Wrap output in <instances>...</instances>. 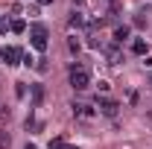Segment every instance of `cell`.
<instances>
[{
	"mask_svg": "<svg viewBox=\"0 0 152 149\" xmlns=\"http://www.w3.org/2000/svg\"><path fill=\"white\" fill-rule=\"evenodd\" d=\"M70 85H73L76 91L91 88V73H88V67H82L79 61H73V64H70Z\"/></svg>",
	"mask_w": 152,
	"mask_h": 149,
	"instance_id": "cell-1",
	"label": "cell"
},
{
	"mask_svg": "<svg viewBox=\"0 0 152 149\" xmlns=\"http://www.w3.org/2000/svg\"><path fill=\"white\" fill-rule=\"evenodd\" d=\"M29 38H32V47H35L38 53L47 50V26L44 23H32L29 26Z\"/></svg>",
	"mask_w": 152,
	"mask_h": 149,
	"instance_id": "cell-2",
	"label": "cell"
},
{
	"mask_svg": "<svg viewBox=\"0 0 152 149\" xmlns=\"http://www.w3.org/2000/svg\"><path fill=\"white\" fill-rule=\"evenodd\" d=\"M0 58H3L6 64H20L23 50H20V47H3V50H0Z\"/></svg>",
	"mask_w": 152,
	"mask_h": 149,
	"instance_id": "cell-3",
	"label": "cell"
},
{
	"mask_svg": "<svg viewBox=\"0 0 152 149\" xmlns=\"http://www.w3.org/2000/svg\"><path fill=\"white\" fill-rule=\"evenodd\" d=\"M70 108H73V114L79 117V120H94V117H96V111L88 105V102H73Z\"/></svg>",
	"mask_w": 152,
	"mask_h": 149,
	"instance_id": "cell-4",
	"label": "cell"
},
{
	"mask_svg": "<svg viewBox=\"0 0 152 149\" xmlns=\"http://www.w3.org/2000/svg\"><path fill=\"white\" fill-rule=\"evenodd\" d=\"M96 105H99V111L105 114V117H114V114H117V108H120V105H117L114 99H108V96H102V99H96Z\"/></svg>",
	"mask_w": 152,
	"mask_h": 149,
	"instance_id": "cell-5",
	"label": "cell"
},
{
	"mask_svg": "<svg viewBox=\"0 0 152 149\" xmlns=\"http://www.w3.org/2000/svg\"><path fill=\"white\" fill-rule=\"evenodd\" d=\"M132 53L134 56H146V53H149V41H146V38H134L132 41Z\"/></svg>",
	"mask_w": 152,
	"mask_h": 149,
	"instance_id": "cell-6",
	"label": "cell"
},
{
	"mask_svg": "<svg viewBox=\"0 0 152 149\" xmlns=\"http://www.w3.org/2000/svg\"><path fill=\"white\" fill-rule=\"evenodd\" d=\"M44 102V85H32V105H41Z\"/></svg>",
	"mask_w": 152,
	"mask_h": 149,
	"instance_id": "cell-7",
	"label": "cell"
},
{
	"mask_svg": "<svg viewBox=\"0 0 152 149\" xmlns=\"http://www.w3.org/2000/svg\"><path fill=\"white\" fill-rule=\"evenodd\" d=\"M129 35H132V29H129V26H117V29H114V41H117V44H123Z\"/></svg>",
	"mask_w": 152,
	"mask_h": 149,
	"instance_id": "cell-8",
	"label": "cell"
},
{
	"mask_svg": "<svg viewBox=\"0 0 152 149\" xmlns=\"http://www.w3.org/2000/svg\"><path fill=\"white\" fill-rule=\"evenodd\" d=\"M82 23H85V15H82V12H70V26H82Z\"/></svg>",
	"mask_w": 152,
	"mask_h": 149,
	"instance_id": "cell-9",
	"label": "cell"
},
{
	"mask_svg": "<svg viewBox=\"0 0 152 149\" xmlns=\"http://www.w3.org/2000/svg\"><path fill=\"white\" fill-rule=\"evenodd\" d=\"M105 53H108V61H111V64H120V50H117V47H108V50H105Z\"/></svg>",
	"mask_w": 152,
	"mask_h": 149,
	"instance_id": "cell-10",
	"label": "cell"
},
{
	"mask_svg": "<svg viewBox=\"0 0 152 149\" xmlns=\"http://www.w3.org/2000/svg\"><path fill=\"white\" fill-rule=\"evenodd\" d=\"M50 149H76V146H70V143H64L61 137H53V140H50Z\"/></svg>",
	"mask_w": 152,
	"mask_h": 149,
	"instance_id": "cell-11",
	"label": "cell"
},
{
	"mask_svg": "<svg viewBox=\"0 0 152 149\" xmlns=\"http://www.w3.org/2000/svg\"><path fill=\"white\" fill-rule=\"evenodd\" d=\"M9 29H12V32H23V29H26V23H23V20H12V23H9Z\"/></svg>",
	"mask_w": 152,
	"mask_h": 149,
	"instance_id": "cell-12",
	"label": "cell"
},
{
	"mask_svg": "<svg viewBox=\"0 0 152 149\" xmlns=\"http://www.w3.org/2000/svg\"><path fill=\"white\" fill-rule=\"evenodd\" d=\"M79 47H82V44H79V41H76L73 35L67 38V50H70V53H79Z\"/></svg>",
	"mask_w": 152,
	"mask_h": 149,
	"instance_id": "cell-13",
	"label": "cell"
},
{
	"mask_svg": "<svg viewBox=\"0 0 152 149\" xmlns=\"http://www.w3.org/2000/svg\"><path fill=\"white\" fill-rule=\"evenodd\" d=\"M15 93H18V96H26V85H23V82H18V88H15Z\"/></svg>",
	"mask_w": 152,
	"mask_h": 149,
	"instance_id": "cell-14",
	"label": "cell"
},
{
	"mask_svg": "<svg viewBox=\"0 0 152 149\" xmlns=\"http://www.w3.org/2000/svg\"><path fill=\"white\" fill-rule=\"evenodd\" d=\"M6 29H9V20L3 18V20H0V32H3V35H6Z\"/></svg>",
	"mask_w": 152,
	"mask_h": 149,
	"instance_id": "cell-15",
	"label": "cell"
},
{
	"mask_svg": "<svg viewBox=\"0 0 152 149\" xmlns=\"http://www.w3.org/2000/svg\"><path fill=\"white\" fill-rule=\"evenodd\" d=\"M38 3H41V6H50V3H53V0H38Z\"/></svg>",
	"mask_w": 152,
	"mask_h": 149,
	"instance_id": "cell-16",
	"label": "cell"
},
{
	"mask_svg": "<svg viewBox=\"0 0 152 149\" xmlns=\"http://www.w3.org/2000/svg\"><path fill=\"white\" fill-rule=\"evenodd\" d=\"M23 149H38V146H35V143H26V146H23Z\"/></svg>",
	"mask_w": 152,
	"mask_h": 149,
	"instance_id": "cell-17",
	"label": "cell"
}]
</instances>
